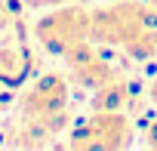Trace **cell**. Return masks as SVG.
<instances>
[{"label":"cell","mask_w":157,"mask_h":151,"mask_svg":"<svg viewBox=\"0 0 157 151\" xmlns=\"http://www.w3.org/2000/svg\"><path fill=\"white\" fill-rule=\"evenodd\" d=\"M148 28H154V19L145 0H108L105 6L90 10V37L102 46L123 49Z\"/></svg>","instance_id":"obj_1"},{"label":"cell","mask_w":157,"mask_h":151,"mask_svg":"<svg viewBox=\"0 0 157 151\" xmlns=\"http://www.w3.org/2000/svg\"><path fill=\"white\" fill-rule=\"evenodd\" d=\"M34 37L46 52L62 59L74 46H80L83 40H93L90 37V10L77 6V3L56 6L34 22Z\"/></svg>","instance_id":"obj_2"},{"label":"cell","mask_w":157,"mask_h":151,"mask_svg":"<svg viewBox=\"0 0 157 151\" xmlns=\"http://www.w3.org/2000/svg\"><path fill=\"white\" fill-rule=\"evenodd\" d=\"M136 139V126L123 111H93L86 120H80L68 133V145L77 151L99 148V151H117L126 148Z\"/></svg>","instance_id":"obj_3"},{"label":"cell","mask_w":157,"mask_h":151,"mask_svg":"<svg viewBox=\"0 0 157 151\" xmlns=\"http://www.w3.org/2000/svg\"><path fill=\"white\" fill-rule=\"evenodd\" d=\"M68 93H71L68 74H59V71L40 74L19 96V114H34V117L65 114L68 111Z\"/></svg>","instance_id":"obj_4"},{"label":"cell","mask_w":157,"mask_h":151,"mask_svg":"<svg viewBox=\"0 0 157 151\" xmlns=\"http://www.w3.org/2000/svg\"><path fill=\"white\" fill-rule=\"evenodd\" d=\"M62 62H65V68H68V80H71L74 87L90 90V93L99 90L105 80H111L114 71H117L108 59L99 56V49L93 46V40H83L80 46H74L68 56H62Z\"/></svg>","instance_id":"obj_5"},{"label":"cell","mask_w":157,"mask_h":151,"mask_svg":"<svg viewBox=\"0 0 157 151\" xmlns=\"http://www.w3.org/2000/svg\"><path fill=\"white\" fill-rule=\"evenodd\" d=\"M68 111L65 114H49V117H34V114H19L6 126V145L16 148H43L56 136L65 133Z\"/></svg>","instance_id":"obj_6"},{"label":"cell","mask_w":157,"mask_h":151,"mask_svg":"<svg viewBox=\"0 0 157 151\" xmlns=\"http://www.w3.org/2000/svg\"><path fill=\"white\" fill-rule=\"evenodd\" d=\"M31 74V52L25 49L22 40H0V83L3 87H19Z\"/></svg>","instance_id":"obj_7"},{"label":"cell","mask_w":157,"mask_h":151,"mask_svg":"<svg viewBox=\"0 0 157 151\" xmlns=\"http://www.w3.org/2000/svg\"><path fill=\"white\" fill-rule=\"evenodd\" d=\"M132 102V87L120 71H114V77L105 80L99 90L90 93V108L93 111H123Z\"/></svg>","instance_id":"obj_8"},{"label":"cell","mask_w":157,"mask_h":151,"mask_svg":"<svg viewBox=\"0 0 157 151\" xmlns=\"http://www.w3.org/2000/svg\"><path fill=\"white\" fill-rule=\"evenodd\" d=\"M123 52H126L132 62H151V59L157 56V25L148 28V31H142L139 37H132V40L123 46Z\"/></svg>","instance_id":"obj_9"},{"label":"cell","mask_w":157,"mask_h":151,"mask_svg":"<svg viewBox=\"0 0 157 151\" xmlns=\"http://www.w3.org/2000/svg\"><path fill=\"white\" fill-rule=\"evenodd\" d=\"M16 25V13H13V3L10 0H0V37H3L10 28Z\"/></svg>","instance_id":"obj_10"},{"label":"cell","mask_w":157,"mask_h":151,"mask_svg":"<svg viewBox=\"0 0 157 151\" xmlns=\"http://www.w3.org/2000/svg\"><path fill=\"white\" fill-rule=\"evenodd\" d=\"M22 3L34 13H46V10H56V6H65V3H74V0H22Z\"/></svg>","instance_id":"obj_11"},{"label":"cell","mask_w":157,"mask_h":151,"mask_svg":"<svg viewBox=\"0 0 157 151\" xmlns=\"http://www.w3.org/2000/svg\"><path fill=\"white\" fill-rule=\"evenodd\" d=\"M145 145L157 148V123H151V126H148V133H145Z\"/></svg>","instance_id":"obj_12"},{"label":"cell","mask_w":157,"mask_h":151,"mask_svg":"<svg viewBox=\"0 0 157 151\" xmlns=\"http://www.w3.org/2000/svg\"><path fill=\"white\" fill-rule=\"evenodd\" d=\"M148 99H151V105L157 108V74H154V80L148 83Z\"/></svg>","instance_id":"obj_13"},{"label":"cell","mask_w":157,"mask_h":151,"mask_svg":"<svg viewBox=\"0 0 157 151\" xmlns=\"http://www.w3.org/2000/svg\"><path fill=\"white\" fill-rule=\"evenodd\" d=\"M148 3V10H151V19H154V25H157V0H145Z\"/></svg>","instance_id":"obj_14"},{"label":"cell","mask_w":157,"mask_h":151,"mask_svg":"<svg viewBox=\"0 0 157 151\" xmlns=\"http://www.w3.org/2000/svg\"><path fill=\"white\" fill-rule=\"evenodd\" d=\"M0 87H3V83H0Z\"/></svg>","instance_id":"obj_15"}]
</instances>
